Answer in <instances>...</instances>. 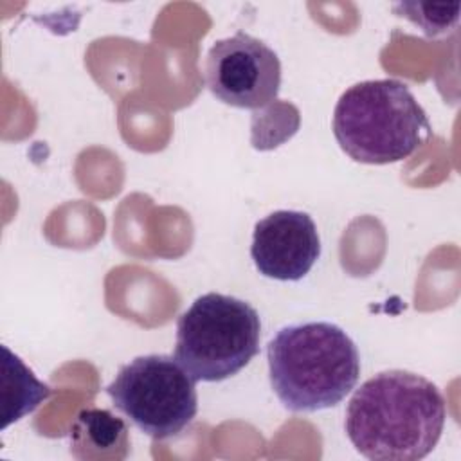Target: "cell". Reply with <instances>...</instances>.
<instances>
[{
  "mask_svg": "<svg viewBox=\"0 0 461 461\" xmlns=\"http://www.w3.org/2000/svg\"><path fill=\"white\" fill-rule=\"evenodd\" d=\"M445 400L421 375L391 369L367 378L346 407L351 445L373 461H416L432 452L445 427Z\"/></svg>",
  "mask_w": 461,
  "mask_h": 461,
  "instance_id": "cell-1",
  "label": "cell"
},
{
  "mask_svg": "<svg viewBox=\"0 0 461 461\" xmlns=\"http://www.w3.org/2000/svg\"><path fill=\"white\" fill-rule=\"evenodd\" d=\"M270 385L292 412H315L340 403L360 376L351 337L333 322L281 328L267 346Z\"/></svg>",
  "mask_w": 461,
  "mask_h": 461,
  "instance_id": "cell-2",
  "label": "cell"
},
{
  "mask_svg": "<svg viewBox=\"0 0 461 461\" xmlns=\"http://www.w3.org/2000/svg\"><path fill=\"white\" fill-rule=\"evenodd\" d=\"M333 135L353 160L391 164L411 157L430 137V122L405 83L369 79L339 97Z\"/></svg>",
  "mask_w": 461,
  "mask_h": 461,
  "instance_id": "cell-3",
  "label": "cell"
},
{
  "mask_svg": "<svg viewBox=\"0 0 461 461\" xmlns=\"http://www.w3.org/2000/svg\"><path fill=\"white\" fill-rule=\"evenodd\" d=\"M261 321L243 299L209 292L176 321L175 358L194 382L238 375L259 353Z\"/></svg>",
  "mask_w": 461,
  "mask_h": 461,
  "instance_id": "cell-4",
  "label": "cell"
},
{
  "mask_svg": "<svg viewBox=\"0 0 461 461\" xmlns=\"http://www.w3.org/2000/svg\"><path fill=\"white\" fill-rule=\"evenodd\" d=\"M194 384L175 357L144 355L119 369L106 394L137 429L153 439H167L196 416Z\"/></svg>",
  "mask_w": 461,
  "mask_h": 461,
  "instance_id": "cell-5",
  "label": "cell"
},
{
  "mask_svg": "<svg viewBox=\"0 0 461 461\" xmlns=\"http://www.w3.org/2000/svg\"><path fill=\"white\" fill-rule=\"evenodd\" d=\"M205 83L221 103L258 110L279 94L281 61L265 41L238 31L209 49Z\"/></svg>",
  "mask_w": 461,
  "mask_h": 461,
  "instance_id": "cell-6",
  "label": "cell"
},
{
  "mask_svg": "<svg viewBox=\"0 0 461 461\" xmlns=\"http://www.w3.org/2000/svg\"><path fill=\"white\" fill-rule=\"evenodd\" d=\"M319 256L321 238L308 212L274 211L254 225L250 258L265 277L299 281Z\"/></svg>",
  "mask_w": 461,
  "mask_h": 461,
  "instance_id": "cell-7",
  "label": "cell"
},
{
  "mask_svg": "<svg viewBox=\"0 0 461 461\" xmlns=\"http://www.w3.org/2000/svg\"><path fill=\"white\" fill-rule=\"evenodd\" d=\"M72 447L113 452L115 447H128V427L106 409H85L72 427Z\"/></svg>",
  "mask_w": 461,
  "mask_h": 461,
  "instance_id": "cell-8",
  "label": "cell"
},
{
  "mask_svg": "<svg viewBox=\"0 0 461 461\" xmlns=\"http://www.w3.org/2000/svg\"><path fill=\"white\" fill-rule=\"evenodd\" d=\"M2 369L9 373V376L14 380V396L5 403L4 409V423L5 427L9 423V416L13 412V421L20 420L27 412L34 411L45 398L50 394V387L43 382H40L32 371L16 357L9 351V348L2 346Z\"/></svg>",
  "mask_w": 461,
  "mask_h": 461,
  "instance_id": "cell-9",
  "label": "cell"
},
{
  "mask_svg": "<svg viewBox=\"0 0 461 461\" xmlns=\"http://www.w3.org/2000/svg\"><path fill=\"white\" fill-rule=\"evenodd\" d=\"M398 16H405L427 36H436L456 25L459 18V4H425V2H400L393 7Z\"/></svg>",
  "mask_w": 461,
  "mask_h": 461,
  "instance_id": "cell-10",
  "label": "cell"
}]
</instances>
